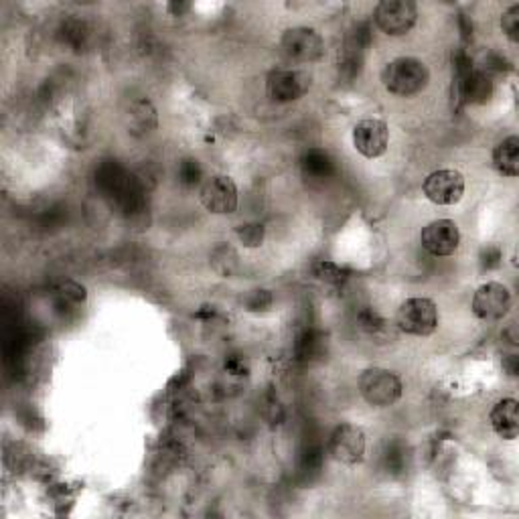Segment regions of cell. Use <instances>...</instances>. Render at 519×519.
<instances>
[{
  "instance_id": "11",
  "label": "cell",
  "mask_w": 519,
  "mask_h": 519,
  "mask_svg": "<svg viewBox=\"0 0 519 519\" xmlns=\"http://www.w3.org/2000/svg\"><path fill=\"white\" fill-rule=\"evenodd\" d=\"M422 248L437 258L453 256L461 244V232L453 219H437L422 227L420 234Z\"/></svg>"
},
{
  "instance_id": "7",
  "label": "cell",
  "mask_w": 519,
  "mask_h": 519,
  "mask_svg": "<svg viewBox=\"0 0 519 519\" xmlns=\"http://www.w3.org/2000/svg\"><path fill=\"white\" fill-rule=\"evenodd\" d=\"M365 432L355 424H339L329 438V455L341 465H360L365 458Z\"/></svg>"
},
{
  "instance_id": "17",
  "label": "cell",
  "mask_w": 519,
  "mask_h": 519,
  "mask_svg": "<svg viewBox=\"0 0 519 519\" xmlns=\"http://www.w3.org/2000/svg\"><path fill=\"white\" fill-rule=\"evenodd\" d=\"M211 266L217 272L219 276L229 278L237 268V254L232 248V245L221 244L217 248L211 252Z\"/></svg>"
},
{
  "instance_id": "20",
  "label": "cell",
  "mask_w": 519,
  "mask_h": 519,
  "mask_svg": "<svg viewBox=\"0 0 519 519\" xmlns=\"http://www.w3.org/2000/svg\"><path fill=\"white\" fill-rule=\"evenodd\" d=\"M501 29H504L509 41L517 43L519 41V5L509 6L504 13V16H501Z\"/></svg>"
},
{
  "instance_id": "13",
  "label": "cell",
  "mask_w": 519,
  "mask_h": 519,
  "mask_svg": "<svg viewBox=\"0 0 519 519\" xmlns=\"http://www.w3.org/2000/svg\"><path fill=\"white\" fill-rule=\"evenodd\" d=\"M457 93L466 104H485L493 96V82L487 73L469 70L457 75Z\"/></svg>"
},
{
  "instance_id": "22",
  "label": "cell",
  "mask_w": 519,
  "mask_h": 519,
  "mask_svg": "<svg viewBox=\"0 0 519 519\" xmlns=\"http://www.w3.org/2000/svg\"><path fill=\"white\" fill-rule=\"evenodd\" d=\"M59 294H62L63 301L72 303V304H82V303H86V299H88L86 286L75 283V280H67V283H63L62 288H59Z\"/></svg>"
},
{
  "instance_id": "3",
  "label": "cell",
  "mask_w": 519,
  "mask_h": 519,
  "mask_svg": "<svg viewBox=\"0 0 519 519\" xmlns=\"http://www.w3.org/2000/svg\"><path fill=\"white\" fill-rule=\"evenodd\" d=\"M402 381L394 371L370 368L360 376V394L370 406L386 408L402 398Z\"/></svg>"
},
{
  "instance_id": "2",
  "label": "cell",
  "mask_w": 519,
  "mask_h": 519,
  "mask_svg": "<svg viewBox=\"0 0 519 519\" xmlns=\"http://www.w3.org/2000/svg\"><path fill=\"white\" fill-rule=\"evenodd\" d=\"M399 331L412 337H430L438 329V309L430 299H408L402 303L396 314Z\"/></svg>"
},
{
  "instance_id": "26",
  "label": "cell",
  "mask_w": 519,
  "mask_h": 519,
  "mask_svg": "<svg viewBox=\"0 0 519 519\" xmlns=\"http://www.w3.org/2000/svg\"><path fill=\"white\" fill-rule=\"evenodd\" d=\"M224 368H226V371L229 373V376H248V371H250L245 360H242V357H237V355L227 357L226 363H224Z\"/></svg>"
},
{
  "instance_id": "23",
  "label": "cell",
  "mask_w": 519,
  "mask_h": 519,
  "mask_svg": "<svg viewBox=\"0 0 519 519\" xmlns=\"http://www.w3.org/2000/svg\"><path fill=\"white\" fill-rule=\"evenodd\" d=\"M178 178H181V183L187 187L197 185L203 178V171L197 160H193V159L183 160L181 167H178Z\"/></svg>"
},
{
  "instance_id": "12",
  "label": "cell",
  "mask_w": 519,
  "mask_h": 519,
  "mask_svg": "<svg viewBox=\"0 0 519 519\" xmlns=\"http://www.w3.org/2000/svg\"><path fill=\"white\" fill-rule=\"evenodd\" d=\"M389 144L388 124L380 118H365L353 129V147L365 159H380L386 155Z\"/></svg>"
},
{
  "instance_id": "1",
  "label": "cell",
  "mask_w": 519,
  "mask_h": 519,
  "mask_svg": "<svg viewBox=\"0 0 519 519\" xmlns=\"http://www.w3.org/2000/svg\"><path fill=\"white\" fill-rule=\"evenodd\" d=\"M430 82V72L424 62L416 57H398L389 62L381 72L384 88L398 98H410L427 90Z\"/></svg>"
},
{
  "instance_id": "25",
  "label": "cell",
  "mask_w": 519,
  "mask_h": 519,
  "mask_svg": "<svg viewBox=\"0 0 519 519\" xmlns=\"http://www.w3.org/2000/svg\"><path fill=\"white\" fill-rule=\"evenodd\" d=\"M272 294L268 291H252L248 296H245V309L250 312H260V311H268L272 306Z\"/></svg>"
},
{
  "instance_id": "21",
  "label": "cell",
  "mask_w": 519,
  "mask_h": 519,
  "mask_svg": "<svg viewBox=\"0 0 519 519\" xmlns=\"http://www.w3.org/2000/svg\"><path fill=\"white\" fill-rule=\"evenodd\" d=\"M357 322H360V327L363 331H368V333H378V331L386 327V321L381 319L376 311L370 309V306H363L360 311V314H357Z\"/></svg>"
},
{
  "instance_id": "14",
  "label": "cell",
  "mask_w": 519,
  "mask_h": 519,
  "mask_svg": "<svg viewBox=\"0 0 519 519\" xmlns=\"http://www.w3.org/2000/svg\"><path fill=\"white\" fill-rule=\"evenodd\" d=\"M491 427L499 438L515 440L519 434V404L515 398H504L493 406L489 414Z\"/></svg>"
},
{
  "instance_id": "10",
  "label": "cell",
  "mask_w": 519,
  "mask_h": 519,
  "mask_svg": "<svg viewBox=\"0 0 519 519\" xmlns=\"http://www.w3.org/2000/svg\"><path fill=\"white\" fill-rule=\"evenodd\" d=\"M471 309L481 321H501L512 309V293L501 283H485L476 288Z\"/></svg>"
},
{
  "instance_id": "24",
  "label": "cell",
  "mask_w": 519,
  "mask_h": 519,
  "mask_svg": "<svg viewBox=\"0 0 519 519\" xmlns=\"http://www.w3.org/2000/svg\"><path fill=\"white\" fill-rule=\"evenodd\" d=\"M304 167H306V171L312 173V175H329L331 159L325 155V152L312 150L311 155L304 159Z\"/></svg>"
},
{
  "instance_id": "4",
  "label": "cell",
  "mask_w": 519,
  "mask_h": 519,
  "mask_svg": "<svg viewBox=\"0 0 519 519\" xmlns=\"http://www.w3.org/2000/svg\"><path fill=\"white\" fill-rule=\"evenodd\" d=\"M373 19L386 35L402 37L418 21V6L412 0H384L373 11Z\"/></svg>"
},
{
  "instance_id": "6",
  "label": "cell",
  "mask_w": 519,
  "mask_h": 519,
  "mask_svg": "<svg viewBox=\"0 0 519 519\" xmlns=\"http://www.w3.org/2000/svg\"><path fill=\"white\" fill-rule=\"evenodd\" d=\"M311 88V75L296 67H283V70L270 72L266 80V93L270 100L278 104L301 100Z\"/></svg>"
},
{
  "instance_id": "18",
  "label": "cell",
  "mask_w": 519,
  "mask_h": 519,
  "mask_svg": "<svg viewBox=\"0 0 519 519\" xmlns=\"http://www.w3.org/2000/svg\"><path fill=\"white\" fill-rule=\"evenodd\" d=\"M314 276L327 284H343L349 276V272L335 262L322 260L317 264V266H314Z\"/></svg>"
},
{
  "instance_id": "9",
  "label": "cell",
  "mask_w": 519,
  "mask_h": 519,
  "mask_svg": "<svg viewBox=\"0 0 519 519\" xmlns=\"http://www.w3.org/2000/svg\"><path fill=\"white\" fill-rule=\"evenodd\" d=\"M422 191L434 206H455L465 195V177L455 168H440L424 178Z\"/></svg>"
},
{
  "instance_id": "8",
  "label": "cell",
  "mask_w": 519,
  "mask_h": 519,
  "mask_svg": "<svg viewBox=\"0 0 519 519\" xmlns=\"http://www.w3.org/2000/svg\"><path fill=\"white\" fill-rule=\"evenodd\" d=\"M201 206L214 216H229L237 209V187L227 175H214L199 189Z\"/></svg>"
},
{
  "instance_id": "5",
  "label": "cell",
  "mask_w": 519,
  "mask_h": 519,
  "mask_svg": "<svg viewBox=\"0 0 519 519\" xmlns=\"http://www.w3.org/2000/svg\"><path fill=\"white\" fill-rule=\"evenodd\" d=\"M280 49L294 63H314L325 53V41L314 29L293 27L283 33Z\"/></svg>"
},
{
  "instance_id": "15",
  "label": "cell",
  "mask_w": 519,
  "mask_h": 519,
  "mask_svg": "<svg viewBox=\"0 0 519 519\" xmlns=\"http://www.w3.org/2000/svg\"><path fill=\"white\" fill-rule=\"evenodd\" d=\"M126 126L134 136H144L157 129V110L152 108L149 100H136L130 104L129 114H126Z\"/></svg>"
},
{
  "instance_id": "19",
  "label": "cell",
  "mask_w": 519,
  "mask_h": 519,
  "mask_svg": "<svg viewBox=\"0 0 519 519\" xmlns=\"http://www.w3.org/2000/svg\"><path fill=\"white\" fill-rule=\"evenodd\" d=\"M235 234L245 248H260L264 235H266V229H264L262 224H244L237 227Z\"/></svg>"
},
{
  "instance_id": "16",
  "label": "cell",
  "mask_w": 519,
  "mask_h": 519,
  "mask_svg": "<svg viewBox=\"0 0 519 519\" xmlns=\"http://www.w3.org/2000/svg\"><path fill=\"white\" fill-rule=\"evenodd\" d=\"M493 167L499 175L514 178L519 175V139L509 136L493 150Z\"/></svg>"
},
{
  "instance_id": "27",
  "label": "cell",
  "mask_w": 519,
  "mask_h": 519,
  "mask_svg": "<svg viewBox=\"0 0 519 519\" xmlns=\"http://www.w3.org/2000/svg\"><path fill=\"white\" fill-rule=\"evenodd\" d=\"M168 11L175 13V16H181L183 13L191 11V5H168Z\"/></svg>"
}]
</instances>
